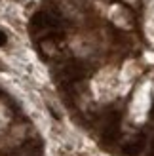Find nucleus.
<instances>
[{
  "label": "nucleus",
  "mask_w": 154,
  "mask_h": 156,
  "mask_svg": "<svg viewBox=\"0 0 154 156\" xmlns=\"http://www.w3.org/2000/svg\"><path fill=\"white\" fill-rule=\"evenodd\" d=\"M63 74L68 82H76V80H82L86 76V67H84L80 61H68V63L63 67Z\"/></svg>",
  "instance_id": "1"
},
{
  "label": "nucleus",
  "mask_w": 154,
  "mask_h": 156,
  "mask_svg": "<svg viewBox=\"0 0 154 156\" xmlns=\"http://www.w3.org/2000/svg\"><path fill=\"white\" fill-rule=\"evenodd\" d=\"M48 27H57V19L50 17L44 12H38L33 15V19H30V30H42V29H48Z\"/></svg>",
  "instance_id": "2"
},
{
  "label": "nucleus",
  "mask_w": 154,
  "mask_h": 156,
  "mask_svg": "<svg viewBox=\"0 0 154 156\" xmlns=\"http://www.w3.org/2000/svg\"><path fill=\"white\" fill-rule=\"evenodd\" d=\"M143 147H145V135H139L137 139L129 141L126 147H124V152L128 156H139L143 152Z\"/></svg>",
  "instance_id": "3"
},
{
  "label": "nucleus",
  "mask_w": 154,
  "mask_h": 156,
  "mask_svg": "<svg viewBox=\"0 0 154 156\" xmlns=\"http://www.w3.org/2000/svg\"><path fill=\"white\" fill-rule=\"evenodd\" d=\"M4 44H6V34L0 30V46H4Z\"/></svg>",
  "instance_id": "4"
},
{
  "label": "nucleus",
  "mask_w": 154,
  "mask_h": 156,
  "mask_svg": "<svg viewBox=\"0 0 154 156\" xmlns=\"http://www.w3.org/2000/svg\"><path fill=\"white\" fill-rule=\"evenodd\" d=\"M149 156H154V141H152V145H150V151H149Z\"/></svg>",
  "instance_id": "5"
}]
</instances>
